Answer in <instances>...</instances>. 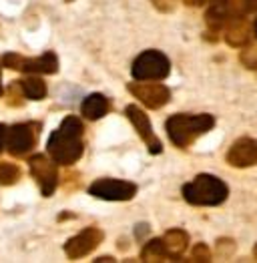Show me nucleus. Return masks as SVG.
Wrapping results in <instances>:
<instances>
[{
	"label": "nucleus",
	"instance_id": "nucleus-1",
	"mask_svg": "<svg viewBox=\"0 0 257 263\" xmlns=\"http://www.w3.org/2000/svg\"><path fill=\"white\" fill-rule=\"evenodd\" d=\"M48 155L59 165H72L83 155V123L77 117H66L48 139Z\"/></svg>",
	"mask_w": 257,
	"mask_h": 263
},
{
	"label": "nucleus",
	"instance_id": "nucleus-2",
	"mask_svg": "<svg viewBox=\"0 0 257 263\" xmlns=\"http://www.w3.org/2000/svg\"><path fill=\"white\" fill-rule=\"evenodd\" d=\"M227 185L215 175H197L193 181L183 185V197L191 205L207 207L221 205L227 199Z\"/></svg>",
	"mask_w": 257,
	"mask_h": 263
},
{
	"label": "nucleus",
	"instance_id": "nucleus-3",
	"mask_svg": "<svg viewBox=\"0 0 257 263\" xmlns=\"http://www.w3.org/2000/svg\"><path fill=\"white\" fill-rule=\"evenodd\" d=\"M213 125L215 121L211 115H175L167 121V133L173 145L185 149L199 135L211 131Z\"/></svg>",
	"mask_w": 257,
	"mask_h": 263
},
{
	"label": "nucleus",
	"instance_id": "nucleus-4",
	"mask_svg": "<svg viewBox=\"0 0 257 263\" xmlns=\"http://www.w3.org/2000/svg\"><path fill=\"white\" fill-rule=\"evenodd\" d=\"M171 63L159 50H145L141 52L131 66V74L137 81H161L169 74Z\"/></svg>",
	"mask_w": 257,
	"mask_h": 263
},
{
	"label": "nucleus",
	"instance_id": "nucleus-5",
	"mask_svg": "<svg viewBox=\"0 0 257 263\" xmlns=\"http://www.w3.org/2000/svg\"><path fill=\"white\" fill-rule=\"evenodd\" d=\"M88 193L97 199L105 201H128L135 197L137 185L128 181H119V179H99L88 187Z\"/></svg>",
	"mask_w": 257,
	"mask_h": 263
},
{
	"label": "nucleus",
	"instance_id": "nucleus-6",
	"mask_svg": "<svg viewBox=\"0 0 257 263\" xmlns=\"http://www.w3.org/2000/svg\"><path fill=\"white\" fill-rule=\"evenodd\" d=\"M30 173L39 181L44 197L52 195V191H54V187H57V181H59L54 161H48L44 155H34V157L30 159Z\"/></svg>",
	"mask_w": 257,
	"mask_h": 263
},
{
	"label": "nucleus",
	"instance_id": "nucleus-7",
	"mask_svg": "<svg viewBox=\"0 0 257 263\" xmlns=\"http://www.w3.org/2000/svg\"><path fill=\"white\" fill-rule=\"evenodd\" d=\"M125 115H127V119L135 125V129L139 131V135H141V139L149 145V151L153 155L161 153L163 151V145H161V141L157 139V135L153 133V127H151L149 119H147V115L143 112V110L139 109V107H127L125 109Z\"/></svg>",
	"mask_w": 257,
	"mask_h": 263
},
{
	"label": "nucleus",
	"instance_id": "nucleus-8",
	"mask_svg": "<svg viewBox=\"0 0 257 263\" xmlns=\"http://www.w3.org/2000/svg\"><path fill=\"white\" fill-rule=\"evenodd\" d=\"M34 141L36 139L30 125H14L8 129V135H6V149L10 155L21 157L34 147Z\"/></svg>",
	"mask_w": 257,
	"mask_h": 263
},
{
	"label": "nucleus",
	"instance_id": "nucleus-9",
	"mask_svg": "<svg viewBox=\"0 0 257 263\" xmlns=\"http://www.w3.org/2000/svg\"><path fill=\"white\" fill-rule=\"evenodd\" d=\"M128 88H131V92H133L137 99H141L147 107H153V109H159V107L167 105L169 99H171L169 88L159 85V83H157V85L141 83V85H131Z\"/></svg>",
	"mask_w": 257,
	"mask_h": 263
},
{
	"label": "nucleus",
	"instance_id": "nucleus-10",
	"mask_svg": "<svg viewBox=\"0 0 257 263\" xmlns=\"http://www.w3.org/2000/svg\"><path fill=\"white\" fill-rule=\"evenodd\" d=\"M101 239H103V233H101L99 229L90 227V229H85L83 233H79L77 237H72L70 241L66 243V245H64V251H66L68 257L77 259V257L86 255L88 251H93V249L99 245Z\"/></svg>",
	"mask_w": 257,
	"mask_h": 263
},
{
	"label": "nucleus",
	"instance_id": "nucleus-11",
	"mask_svg": "<svg viewBox=\"0 0 257 263\" xmlns=\"http://www.w3.org/2000/svg\"><path fill=\"white\" fill-rule=\"evenodd\" d=\"M229 163L233 167H251L257 163V141L251 139H241L231 147L227 155Z\"/></svg>",
	"mask_w": 257,
	"mask_h": 263
},
{
	"label": "nucleus",
	"instance_id": "nucleus-12",
	"mask_svg": "<svg viewBox=\"0 0 257 263\" xmlns=\"http://www.w3.org/2000/svg\"><path fill=\"white\" fill-rule=\"evenodd\" d=\"M24 72H34V74H52L59 70V59L54 52H44L39 59H24L22 61Z\"/></svg>",
	"mask_w": 257,
	"mask_h": 263
},
{
	"label": "nucleus",
	"instance_id": "nucleus-13",
	"mask_svg": "<svg viewBox=\"0 0 257 263\" xmlns=\"http://www.w3.org/2000/svg\"><path fill=\"white\" fill-rule=\"evenodd\" d=\"M81 112H83V117L88 119V121H99V119H103L108 112L107 97H105V95H99V92L88 95L85 101H83V105H81Z\"/></svg>",
	"mask_w": 257,
	"mask_h": 263
},
{
	"label": "nucleus",
	"instance_id": "nucleus-14",
	"mask_svg": "<svg viewBox=\"0 0 257 263\" xmlns=\"http://www.w3.org/2000/svg\"><path fill=\"white\" fill-rule=\"evenodd\" d=\"M22 90H24V95L30 101H41V99L46 97V85H44L43 79H39V77L24 79L22 81Z\"/></svg>",
	"mask_w": 257,
	"mask_h": 263
},
{
	"label": "nucleus",
	"instance_id": "nucleus-15",
	"mask_svg": "<svg viewBox=\"0 0 257 263\" xmlns=\"http://www.w3.org/2000/svg\"><path fill=\"white\" fill-rule=\"evenodd\" d=\"M21 177V169L12 163H0V185H12Z\"/></svg>",
	"mask_w": 257,
	"mask_h": 263
},
{
	"label": "nucleus",
	"instance_id": "nucleus-16",
	"mask_svg": "<svg viewBox=\"0 0 257 263\" xmlns=\"http://www.w3.org/2000/svg\"><path fill=\"white\" fill-rule=\"evenodd\" d=\"M22 59L21 54H14V52H8V54H4V59H2V63L8 66V68H22Z\"/></svg>",
	"mask_w": 257,
	"mask_h": 263
},
{
	"label": "nucleus",
	"instance_id": "nucleus-17",
	"mask_svg": "<svg viewBox=\"0 0 257 263\" xmlns=\"http://www.w3.org/2000/svg\"><path fill=\"white\" fill-rule=\"evenodd\" d=\"M6 135H8V129L4 125H0V151L6 149Z\"/></svg>",
	"mask_w": 257,
	"mask_h": 263
},
{
	"label": "nucleus",
	"instance_id": "nucleus-18",
	"mask_svg": "<svg viewBox=\"0 0 257 263\" xmlns=\"http://www.w3.org/2000/svg\"><path fill=\"white\" fill-rule=\"evenodd\" d=\"M253 32H255V39H257V18H255V24H253Z\"/></svg>",
	"mask_w": 257,
	"mask_h": 263
},
{
	"label": "nucleus",
	"instance_id": "nucleus-19",
	"mask_svg": "<svg viewBox=\"0 0 257 263\" xmlns=\"http://www.w3.org/2000/svg\"><path fill=\"white\" fill-rule=\"evenodd\" d=\"M0 95H2V74H0Z\"/></svg>",
	"mask_w": 257,
	"mask_h": 263
}]
</instances>
